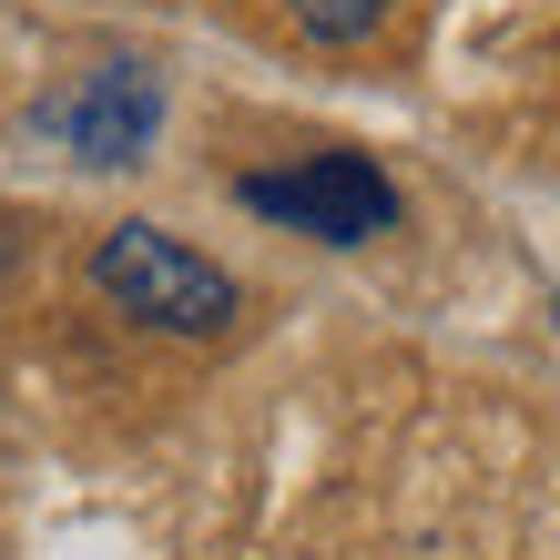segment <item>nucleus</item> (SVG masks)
Masks as SVG:
<instances>
[{"mask_svg": "<svg viewBox=\"0 0 560 560\" xmlns=\"http://www.w3.org/2000/svg\"><path fill=\"white\" fill-rule=\"evenodd\" d=\"M92 285L133 326H153V337H224L235 306H245L235 276H224L214 255H194L184 235H163V224H113V235L92 245Z\"/></svg>", "mask_w": 560, "mask_h": 560, "instance_id": "obj_1", "label": "nucleus"}, {"mask_svg": "<svg viewBox=\"0 0 560 560\" xmlns=\"http://www.w3.org/2000/svg\"><path fill=\"white\" fill-rule=\"evenodd\" d=\"M235 205L285 224V235H316V245H368L398 224V184L368 153H306V163H276V174H245Z\"/></svg>", "mask_w": 560, "mask_h": 560, "instance_id": "obj_2", "label": "nucleus"}, {"mask_svg": "<svg viewBox=\"0 0 560 560\" xmlns=\"http://www.w3.org/2000/svg\"><path fill=\"white\" fill-rule=\"evenodd\" d=\"M42 133L72 163H92V174H122V163H143L153 133H163V72L153 61H103V72H82L72 92L42 103Z\"/></svg>", "mask_w": 560, "mask_h": 560, "instance_id": "obj_3", "label": "nucleus"}, {"mask_svg": "<svg viewBox=\"0 0 560 560\" xmlns=\"http://www.w3.org/2000/svg\"><path fill=\"white\" fill-rule=\"evenodd\" d=\"M295 21H306V42H368L387 21V0H285Z\"/></svg>", "mask_w": 560, "mask_h": 560, "instance_id": "obj_4", "label": "nucleus"}, {"mask_svg": "<svg viewBox=\"0 0 560 560\" xmlns=\"http://www.w3.org/2000/svg\"><path fill=\"white\" fill-rule=\"evenodd\" d=\"M550 326H560V295H550Z\"/></svg>", "mask_w": 560, "mask_h": 560, "instance_id": "obj_5", "label": "nucleus"}]
</instances>
